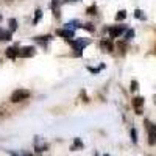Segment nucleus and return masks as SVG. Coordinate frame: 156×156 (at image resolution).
I'll use <instances>...</instances> for the list:
<instances>
[{
    "label": "nucleus",
    "mask_w": 156,
    "mask_h": 156,
    "mask_svg": "<svg viewBox=\"0 0 156 156\" xmlns=\"http://www.w3.org/2000/svg\"><path fill=\"white\" fill-rule=\"evenodd\" d=\"M56 34L61 36V37H64V39H67V41L73 37V31H72V30H67L66 27L61 28V30H56Z\"/></svg>",
    "instance_id": "0eeeda50"
},
{
    "label": "nucleus",
    "mask_w": 156,
    "mask_h": 156,
    "mask_svg": "<svg viewBox=\"0 0 156 156\" xmlns=\"http://www.w3.org/2000/svg\"><path fill=\"white\" fill-rule=\"evenodd\" d=\"M115 19H117V20H123V19H126V11H125V9H120L119 12H117Z\"/></svg>",
    "instance_id": "2eb2a0df"
},
{
    "label": "nucleus",
    "mask_w": 156,
    "mask_h": 156,
    "mask_svg": "<svg viewBox=\"0 0 156 156\" xmlns=\"http://www.w3.org/2000/svg\"><path fill=\"white\" fill-rule=\"evenodd\" d=\"M134 16H136V19H140V20H145V19H147L145 14H144L140 9H136V11H134Z\"/></svg>",
    "instance_id": "f3484780"
},
{
    "label": "nucleus",
    "mask_w": 156,
    "mask_h": 156,
    "mask_svg": "<svg viewBox=\"0 0 156 156\" xmlns=\"http://www.w3.org/2000/svg\"><path fill=\"white\" fill-rule=\"evenodd\" d=\"M9 39H11V31L3 30L0 27V41H9Z\"/></svg>",
    "instance_id": "f8f14e48"
},
{
    "label": "nucleus",
    "mask_w": 156,
    "mask_h": 156,
    "mask_svg": "<svg viewBox=\"0 0 156 156\" xmlns=\"http://www.w3.org/2000/svg\"><path fill=\"white\" fill-rule=\"evenodd\" d=\"M8 23H9V31H16L17 30V20L16 19H9Z\"/></svg>",
    "instance_id": "4468645a"
},
{
    "label": "nucleus",
    "mask_w": 156,
    "mask_h": 156,
    "mask_svg": "<svg viewBox=\"0 0 156 156\" xmlns=\"http://www.w3.org/2000/svg\"><path fill=\"white\" fill-rule=\"evenodd\" d=\"M67 2H80V0H67Z\"/></svg>",
    "instance_id": "b1692460"
},
{
    "label": "nucleus",
    "mask_w": 156,
    "mask_h": 156,
    "mask_svg": "<svg viewBox=\"0 0 156 156\" xmlns=\"http://www.w3.org/2000/svg\"><path fill=\"white\" fill-rule=\"evenodd\" d=\"M83 28H84V30H89V31H94V30H95L92 23H84V25H83Z\"/></svg>",
    "instance_id": "412c9836"
},
{
    "label": "nucleus",
    "mask_w": 156,
    "mask_h": 156,
    "mask_svg": "<svg viewBox=\"0 0 156 156\" xmlns=\"http://www.w3.org/2000/svg\"><path fill=\"white\" fill-rule=\"evenodd\" d=\"M142 105H144V98H142V97L133 98V106H134V109H136L137 114H142V112H140V106H142Z\"/></svg>",
    "instance_id": "9d476101"
},
{
    "label": "nucleus",
    "mask_w": 156,
    "mask_h": 156,
    "mask_svg": "<svg viewBox=\"0 0 156 156\" xmlns=\"http://www.w3.org/2000/svg\"><path fill=\"white\" fill-rule=\"evenodd\" d=\"M28 97H30V90H28V89H16L14 92L11 94L9 100H11L12 103H20V101H23V100H27Z\"/></svg>",
    "instance_id": "f03ea898"
},
{
    "label": "nucleus",
    "mask_w": 156,
    "mask_h": 156,
    "mask_svg": "<svg viewBox=\"0 0 156 156\" xmlns=\"http://www.w3.org/2000/svg\"><path fill=\"white\" fill-rule=\"evenodd\" d=\"M133 37H134V30H125V41H129Z\"/></svg>",
    "instance_id": "dca6fc26"
},
{
    "label": "nucleus",
    "mask_w": 156,
    "mask_h": 156,
    "mask_svg": "<svg viewBox=\"0 0 156 156\" xmlns=\"http://www.w3.org/2000/svg\"><path fill=\"white\" fill-rule=\"evenodd\" d=\"M42 19V11L41 9H36L34 11V19H33V25H36L39 20H41Z\"/></svg>",
    "instance_id": "ddd939ff"
},
{
    "label": "nucleus",
    "mask_w": 156,
    "mask_h": 156,
    "mask_svg": "<svg viewBox=\"0 0 156 156\" xmlns=\"http://www.w3.org/2000/svg\"><path fill=\"white\" fill-rule=\"evenodd\" d=\"M126 30L125 25H115V27H109L108 28V33H109V37L114 39V37H119L120 34H123Z\"/></svg>",
    "instance_id": "20e7f679"
},
{
    "label": "nucleus",
    "mask_w": 156,
    "mask_h": 156,
    "mask_svg": "<svg viewBox=\"0 0 156 156\" xmlns=\"http://www.w3.org/2000/svg\"><path fill=\"white\" fill-rule=\"evenodd\" d=\"M100 48L103 51H106V53H111V51L114 50V44L111 39H103V41L100 42Z\"/></svg>",
    "instance_id": "423d86ee"
},
{
    "label": "nucleus",
    "mask_w": 156,
    "mask_h": 156,
    "mask_svg": "<svg viewBox=\"0 0 156 156\" xmlns=\"http://www.w3.org/2000/svg\"><path fill=\"white\" fill-rule=\"evenodd\" d=\"M131 140L134 142V144H137V131L134 128H131Z\"/></svg>",
    "instance_id": "aec40b11"
},
{
    "label": "nucleus",
    "mask_w": 156,
    "mask_h": 156,
    "mask_svg": "<svg viewBox=\"0 0 156 156\" xmlns=\"http://www.w3.org/2000/svg\"><path fill=\"white\" fill-rule=\"evenodd\" d=\"M34 53H36V48L31 45L19 48V56H22V58H31V56H34Z\"/></svg>",
    "instance_id": "39448f33"
},
{
    "label": "nucleus",
    "mask_w": 156,
    "mask_h": 156,
    "mask_svg": "<svg viewBox=\"0 0 156 156\" xmlns=\"http://www.w3.org/2000/svg\"><path fill=\"white\" fill-rule=\"evenodd\" d=\"M2 19H3V17H2V14H0V20H2Z\"/></svg>",
    "instance_id": "393cba45"
},
{
    "label": "nucleus",
    "mask_w": 156,
    "mask_h": 156,
    "mask_svg": "<svg viewBox=\"0 0 156 156\" xmlns=\"http://www.w3.org/2000/svg\"><path fill=\"white\" fill-rule=\"evenodd\" d=\"M117 47L120 48V53L123 55L125 53V42H119V44H117Z\"/></svg>",
    "instance_id": "5701e85b"
},
{
    "label": "nucleus",
    "mask_w": 156,
    "mask_h": 156,
    "mask_svg": "<svg viewBox=\"0 0 156 156\" xmlns=\"http://www.w3.org/2000/svg\"><path fill=\"white\" fill-rule=\"evenodd\" d=\"M86 12H87V14H92V16H94V14H97V6H95V5L89 6V8L86 9Z\"/></svg>",
    "instance_id": "6ab92c4d"
},
{
    "label": "nucleus",
    "mask_w": 156,
    "mask_h": 156,
    "mask_svg": "<svg viewBox=\"0 0 156 156\" xmlns=\"http://www.w3.org/2000/svg\"><path fill=\"white\" fill-rule=\"evenodd\" d=\"M137 86H139V84H137V81H136V80H133V81H131V87H129V89H131L133 92H134V90H137Z\"/></svg>",
    "instance_id": "4be33fe9"
},
{
    "label": "nucleus",
    "mask_w": 156,
    "mask_h": 156,
    "mask_svg": "<svg viewBox=\"0 0 156 156\" xmlns=\"http://www.w3.org/2000/svg\"><path fill=\"white\" fill-rule=\"evenodd\" d=\"M101 69H105V66H103V64H101V66H98V67H87V70L92 72V73H98Z\"/></svg>",
    "instance_id": "a211bd4d"
},
{
    "label": "nucleus",
    "mask_w": 156,
    "mask_h": 156,
    "mask_svg": "<svg viewBox=\"0 0 156 156\" xmlns=\"http://www.w3.org/2000/svg\"><path fill=\"white\" fill-rule=\"evenodd\" d=\"M50 37H51V36H36V37H34V41H36L39 45L45 47V45H47V41H48Z\"/></svg>",
    "instance_id": "9b49d317"
},
{
    "label": "nucleus",
    "mask_w": 156,
    "mask_h": 156,
    "mask_svg": "<svg viewBox=\"0 0 156 156\" xmlns=\"http://www.w3.org/2000/svg\"><path fill=\"white\" fill-rule=\"evenodd\" d=\"M59 3H61V0H51V3H50V8H51V11H53V14H55V17L58 19L59 17Z\"/></svg>",
    "instance_id": "6e6552de"
},
{
    "label": "nucleus",
    "mask_w": 156,
    "mask_h": 156,
    "mask_svg": "<svg viewBox=\"0 0 156 156\" xmlns=\"http://www.w3.org/2000/svg\"><path fill=\"white\" fill-rule=\"evenodd\" d=\"M90 42V39H76V41H72V39H69V44L72 45V48L75 50L76 56H81L83 55V48Z\"/></svg>",
    "instance_id": "f257e3e1"
},
{
    "label": "nucleus",
    "mask_w": 156,
    "mask_h": 156,
    "mask_svg": "<svg viewBox=\"0 0 156 156\" xmlns=\"http://www.w3.org/2000/svg\"><path fill=\"white\" fill-rule=\"evenodd\" d=\"M147 129H148V144L154 145L156 144V123H150L148 120H145Z\"/></svg>",
    "instance_id": "7ed1b4c3"
},
{
    "label": "nucleus",
    "mask_w": 156,
    "mask_h": 156,
    "mask_svg": "<svg viewBox=\"0 0 156 156\" xmlns=\"http://www.w3.org/2000/svg\"><path fill=\"white\" fill-rule=\"evenodd\" d=\"M6 56H8L9 59L17 58V56H19V48H17V47H9V48H6Z\"/></svg>",
    "instance_id": "1a4fd4ad"
}]
</instances>
